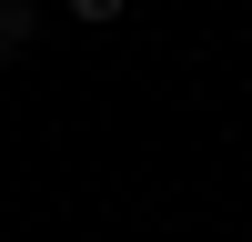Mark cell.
<instances>
[{
    "label": "cell",
    "instance_id": "7a4b0ae2",
    "mask_svg": "<svg viewBox=\"0 0 252 242\" xmlns=\"http://www.w3.org/2000/svg\"><path fill=\"white\" fill-rule=\"evenodd\" d=\"M121 10H131V0H71V20H81V30H111Z\"/></svg>",
    "mask_w": 252,
    "mask_h": 242
},
{
    "label": "cell",
    "instance_id": "6da1fadb",
    "mask_svg": "<svg viewBox=\"0 0 252 242\" xmlns=\"http://www.w3.org/2000/svg\"><path fill=\"white\" fill-rule=\"evenodd\" d=\"M31 40H40V10L31 0H0V60H20Z\"/></svg>",
    "mask_w": 252,
    "mask_h": 242
}]
</instances>
